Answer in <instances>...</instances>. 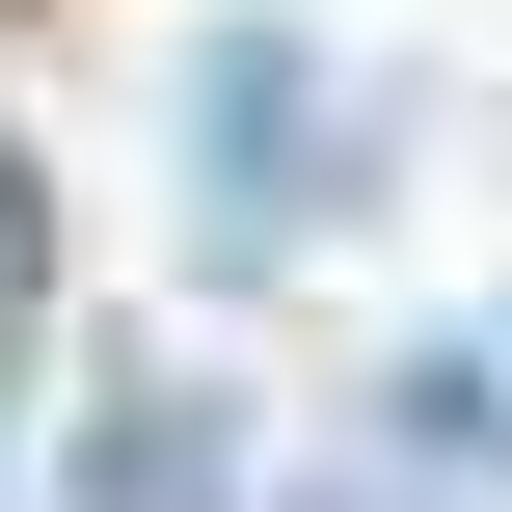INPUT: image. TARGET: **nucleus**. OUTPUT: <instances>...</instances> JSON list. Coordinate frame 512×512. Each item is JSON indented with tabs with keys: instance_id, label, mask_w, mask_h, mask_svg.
Listing matches in <instances>:
<instances>
[{
	"instance_id": "f257e3e1",
	"label": "nucleus",
	"mask_w": 512,
	"mask_h": 512,
	"mask_svg": "<svg viewBox=\"0 0 512 512\" xmlns=\"http://www.w3.org/2000/svg\"><path fill=\"white\" fill-rule=\"evenodd\" d=\"M162 135H189V270H216V297L378 216V108H351V54H324V27H189Z\"/></svg>"
},
{
	"instance_id": "f03ea898",
	"label": "nucleus",
	"mask_w": 512,
	"mask_h": 512,
	"mask_svg": "<svg viewBox=\"0 0 512 512\" xmlns=\"http://www.w3.org/2000/svg\"><path fill=\"white\" fill-rule=\"evenodd\" d=\"M378 512H512V324H405L378 351Z\"/></svg>"
},
{
	"instance_id": "7ed1b4c3",
	"label": "nucleus",
	"mask_w": 512,
	"mask_h": 512,
	"mask_svg": "<svg viewBox=\"0 0 512 512\" xmlns=\"http://www.w3.org/2000/svg\"><path fill=\"white\" fill-rule=\"evenodd\" d=\"M54 486H81V512H270V459H243V405L135 378V405H81V432H54Z\"/></svg>"
},
{
	"instance_id": "20e7f679",
	"label": "nucleus",
	"mask_w": 512,
	"mask_h": 512,
	"mask_svg": "<svg viewBox=\"0 0 512 512\" xmlns=\"http://www.w3.org/2000/svg\"><path fill=\"white\" fill-rule=\"evenodd\" d=\"M27 324H54V189L0 162V351H27Z\"/></svg>"
}]
</instances>
